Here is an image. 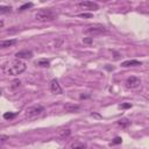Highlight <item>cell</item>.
Wrapping results in <instances>:
<instances>
[{
  "mask_svg": "<svg viewBox=\"0 0 149 149\" xmlns=\"http://www.w3.org/2000/svg\"><path fill=\"white\" fill-rule=\"evenodd\" d=\"M31 7H33V2H27V3H23V5L19 8V10L22 12V10H26V9H28V8H31Z\"/></svg>",
  "mask_w": 149,
  "mask_h": 149,
  "instance_id": "cell-18",
  "label": "cell"
},
{
  "mask_svg": "<svg viewBox=\"0 0 149 149\" xmlns=\"http://www.w3.org/2000/svg\"><path fill=\"white\" fill-rule=\"evenodd\" d=\"M118 123H119V126H121L122 128H127V127L130 125V121H129L127 118H122V119H120V120L118 121Z\"/></svg>",
  "mask_w": 149,
  "mask_h": 149,
  "instance_id": "cell-15",
  "label": "cell"
},
{
  "mask_svg": "<svg viewBox=\"0 0 149 149\" xmlns=\"http://www.w3.org/2000/svg\"><path fill=\"white\" fill-rule=\"evenodd\" d=\"M56 17H57V14L50 8L41 9L35 14V20L40 22H50V21H54Z\"/></svg>",
  "mask_w": 149,
  "mask_h": 149,
  "instance_id": "cell-2",
  "label": "cell"
},
{
  "mask_svg": "<svg viewBox=\"0 0 149 149\" xmlns=\"http://www.w3.org/2000/svg\"><path fill=\"white\" fill-rule=\"evenodd\" d=\"M16 40H6V41H1L0 42V48L1 49H5V48H8V47H12L14 44H16Z\"/></svg>",
  "mask_w": 149,
  "mask_h": 149,
  "instance_id": "cell-11",
  "label": "cell"
},
{
  "mask_svg": "<svg viewBox=\"0 0 149 149\" xmlns=\"http://www.w3.org/2000/svg\"><path fill=\"white\" fill-rule=\"evenodd\" d=\"M12 12L10 6H0V14H7Z\"/></svg>",
  "mask_w": 149,
  "mask_h": 149,
  "instance_id": "cell-16",
  "label": "cell"
},
{
  "mask_svg": "<svg viewBox=\"0 0 149 149\" xmlns=\"http://www.w3.org/2000/svg\"><path fill=\"white\" fill-rule=\"evenodd\" d=\"M140 84H141L140 78L134 77V76L128 77L127 80H126V87H128V88H136V87L140 86Z\"/></svg>",
  "mask_w": 149,
  "mask_h": 149,
  "instance_id": "cell-6",
  "label": "cell"
},
{
  "mask_svg": "<svg viewBox=\"0 0 149 149\" xmlns=\"http://www.w3.org/2000/svg\"><path fill=\"white\" fill-rule=\"evenodd\" d=\"M35 65L41 66V68H49L50 66V62L48 59H45V58H41V59L35 61Z\"/></svg>",
  "mask_w": 149,
  "mask_h": 149,
  "instance_id": "cell-13",
  "label": "cell"
},
{
  "mask_svg": "<svg viewBox=\"0 0 149 149\" xmlns=\"http://www.w3.org/2000/svg\"><path fill=\"white\" fill-rule=\"evenodd\" d=\"M70 134H71V130H70L69 128H66V129H62V130L58 132V136H59L61 139H66Z\"/></svg>",
  "mask_w": 149,
  "mask_h": 149,
  "instance_id": "cell-14",
  "label": "cell"
},
{
  "mask_svg": "<svg viewBox=\"0 0 149 149\" xmlns=\"http://www.w3.org/2000/svg\"><path fill=\"white\" fill-rule=\"evenodd\" d=\"M20 85H21V81H20L19 79H14V80L10 83V88H12V90H15V88H17Z\"/></svg>",
  "mask_w": 149,
  "mask_h": 149,
  "instance_id": "cell-17",
  "label": "cell"
},
{
  "mask_svg": "<svg viewBox=\"0 0 149 149\" xmlns=\"http://www.w3.org/2000/svg\"><path fill=\"white\" fill-rule=\"evenodd\" d=\"M0 27H1V28H2V27H3V21H2V20H1V21H0Z\"/></svg>",
  "mask_w": 149,
  "mask_h": 149,
  "instance_id": "cell-25",
  "label": "cell"
},
{
  "mask_svg": "<svg viewBox=\"0 0 149 149\" xmlns=\"http://www.w3.org/2000/svg\"><path fill=\"white\" fill-rule=\"evenodd\" d=\"M71 149H87V146L84 142L74 141V142L71 143Z\"/></svg>",
  "mask_w": 149,
  "mask_h": 149,
  "instance_id": "cell-12",
  "label": "cell"
},
{
  "mask_svg": "<svg viewBox=\"0 0 149 149\" xmlns=\"http://www.w3.org/2000/svg\"><path fill=\"white\" fill-rule=\"evenodd\" d=\"M78 16H80V17H87V19H90V17H92L93 15H92L91 13H81V14H79Z\"/></svg>",
  "mask_w": 149,
  "mask_h": 149,
  "instance_id": "cell-21",
  "label": "cell"
},
{
  "mask_svg": "<svg viewBox=\"0 0 149 149\" xmlns=\"http://www.w3.org/2000/svg\"><path fill=\"white\" fill-rule=\"evenodd\" d=\"M26 69H27V65L21 59L8 61V62H5L1 65L2 73L7 74V76H17V74H21L23 71H26Z\"/></svg>",
  "mask_w": 149,
  "mask_h": 149,
  "instance_id": "cell-1",
  "label": "cell"
},
{
  "mask_svg": "<svg viewBox=\"0 0 149 149\" xmlns=\"http://www.w3.org/2000/svg\"><path fill=\"white\" fill-rule=\"evenodd\" d=\"M6 140H7V136H6V135H1V137H0L1 143H5V142H6Z\"/></svg>",
  "mask_w": 149,
  "mask_h": 149,
  "instance_id": "cell-24",
  "label": "cell"
},
{
  "mask_svg": "<svg viewBox=\"0 0 149 149\" xmlns=\"http://www.w3.org/2000/svg\"><path fill=\"white\" fill-rule=\"evenodd\" d=\"M15 57L16 59H29L33 57V52L29 50H21L15 54Z\"/></svg>",
  "mask_w": 149,
  "mask_h": 149,
  "instance_id": "cell-8",
  "label": "cell"
},
{
  "mask_svg": "<svg viewBox=\"0 0 149 149\" xmlns=\"http://www.w3.org/2000/svg\"><path fill=\"white\" fill-rule=\"evenodd\" d=\"M80 108L79 105L77 104H72V102H68L64 105V111L68 112V113H74V112H78Z\"/></svg>",
  "mask_w": 149,
  "mask_h": 149,
  "instance_id": "cell-9",
  "label": "cell"
},
{
  "mask_svg": "<svg viewBox=\"0 0 149 149\" xmlns=\"http://www.w3.org/2000/svg\"><path fill=\"white\" fill-rule=\"evenodd\" d=\"M120 107H121V108H130L132 105H130V104H121Z\"/></svg>",
  "mask_w": 149,
  "mask_h": 149,
  "instance_id": "cell-23",
  "label": "cell"
},
{
  "mask_svg": "<svg viewBox=\"0 0 149 149\" xmlns=\"http://www.w3.org/2000/svg\"><path fill=\"white\" fill-rule=\"evenodd\" d=\"M77 6H79V7H81V8H86V9H93V10L99 9L98 3L93 2V1H79V2L77 3Z\"/></svg>",
  "mask_w": 149,
  "mask_h": 149,
  "instance_id": "cell-7",
  "label": "cell"
},
{
  "mask_svg": "<svg viewBox=\"0 0 149 149\" xmlns=\"http://www.w3.org/2000/svg\"><path fill=\"white\" fill-rule=\"evenodd\" d=\"M44 112V107L41 106V105H34V106H30L26 109V118L28 119H34V118H37L38 115H41L42 113Z\"/></svg>",
  "mask_w": 149,
  "mask_h": 149,
  "instance_id": "cell-3",
  "label": "cell"
},
{
  "mask_svg": "<svg viewBox=\"0 0 149 149\" xmlns=\"http://www.w3.org/2000/svg\"><path fill=\"white\" fill-rule=\"evenodd\" d=\"M121 142H122V139L118 136V137H115V139H114V140L111 142V146H114V144H119V143H121Z\"/></svg>",
  "mask_w": 149,
  "mask_h": 149,
  "instance_id": "cell-20",
  "label": "cell"
},
{
  "mask_svg": "<svg viewBox=\"0 0 149 149\" xmlns=\"http://www.w3.org/2000/svg\"><path fill=\"white\" fill-rule=\"evenodd\" d=\"M83 42L85 44H91L92 43V37H84L83 38Z\"/></svg>",
  "mask_w": 149,
  "mask_h": 149,
  "instance_id": "cell-22",
  "label": "cell"
},
{
  "mask_svg": "<svg viewBox=\"0 0 149 149\" xmlns=\"http://www.w3.org/2000/svg\"><path fill=\"white\" fill-rule=\"evenodd\" d=\"M15 115H16V113H12V112H6V113L3 114V119H6V120H10V119L15 118Z\"/></svg>",
  "mask_w": 149,
  "mask_h": 149,
  "instance_id": "cell-19",
  "label": "cell"
},
{
  "mask_svg": "<svg viewBox=\"0 0 149 149\" xmlns=\"http://www.w3.org/2000/svg\"><path fill=\"white\" fill-rule=\"evenodd\" d=\"M142 62L140 61H136V59H129V61H125L121 63V66L122 68H128V66H137V65H141Z\"/></svg>",
  "mask_w": 149,
  "mask_h": 149,
  "instance_id": "cell-10",
  "label": "cell"
},
{
  "mask_svg": "<svg viewBox=\"0 0 149 149\" xmlns=\"http://www.w3.org/2000/svg\"><path fill=\"white\" fill-rule=\"evenodd\" d=\"M49 87H50V91L54 94H62L63 93V88L61 87V85H59L57 79H51L50 84H49Z\"/></svg>",
  "mask_w": 149,
  "mask_h": 149,
  "instance_id": "cell-5",
  "label": "cell"
},
{
  "mask_svg": "<svg viewBox=\"0 0 149 149\" xmlns=\"http://www.w3.org/2000/svg\"><path fill=\"white\" fill-rule=\"evenodd\" d=\"M86 34H90L92 36L94 35H100V34H104V33H107V29L102 26H99V24H95V26H91L88 27L86 30H85Z\"/></svg>",
  "mask_w": 149,
  "mask_h": 149,
  "instance_id": "cell-4",
  "label": "cell"
}]
</instances>
